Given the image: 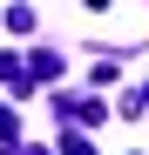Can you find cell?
Masks as SVG:
<instances>
[{
	"label": "cell",
	"instance_id": "cell-2",
	"mask_svg": "<svg viewBox=\"0 0 149 155\" xmlns=\"http://www.w3.org/2000/svg\"><path fill=\"white\" fill-rule=\"evenodd\" d=\"M61 155H95V148H88L81 135H61Z\"/></svg>",
	"mask_w": 149,
	"mask_h": 155
},
{
	"label": "cell",
	"instance_id": "cell-1",
	"mask_svg": "<svg viewBox=\"0 0 149 155\" xmlns=\"http://www.w3.org/2000/svg\"><path fill=\"white\" fill-rule=\"evenodd\" d=\"M7 34H14V41L34 34V7H27V0H14V7H7Z\"/></svg>",
	"mask_w": 149,
	"mask_h": 155
}]
</instances>
